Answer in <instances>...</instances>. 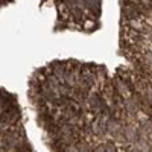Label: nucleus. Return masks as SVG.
I'll return each instance as SVG.
<instances>
[]
</instances>
